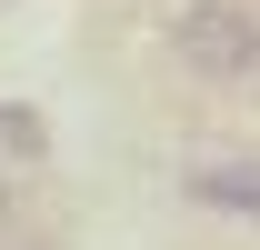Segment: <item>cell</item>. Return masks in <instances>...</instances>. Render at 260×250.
Listing matches in <instances>:
<instances>
[{
    "mask_svg": "<svg viewBox=\"0 0 260 250\" xmlns=\"http://www.w3.org/2000/svg\"><path fill=\"white\" fill-rule=\"evenodd\" d=\"M170 50L210 90H260V10H240V0H190L170 20Z\"/></svg>",
    "mask_w": 260,
    "mask_h": 250,
    "instance_id": "cell-1",
    "label": "cell"
},
{
    "mask_svg": "<svg viewBox=\"0 0 260 250\" xmlns=\"http://www.w3.org/2000/svg\"><path fill=\"white\" fill-rule=\"evenodd\" d=\"M190 200H210V210H240V220H260V160H210V170H190Z\"/></svg>",
    "mask_w": 260,
    "mask_h": 250,
    "instance_id": "cell-2",
    "label": "cell"
}]
</instances>
